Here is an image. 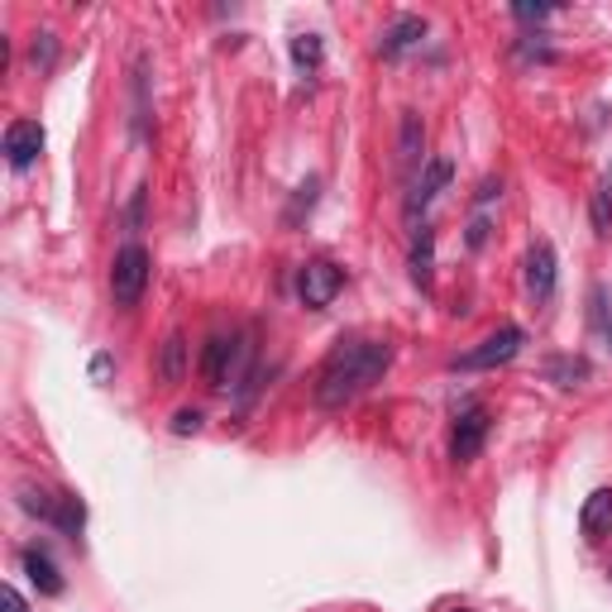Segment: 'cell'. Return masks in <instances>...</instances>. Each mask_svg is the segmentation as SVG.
I'll return each instance as SVG.
<instances>
[{"label": "cell", "instance_id": "27", "mask_svg": "<svg viewBox=\"0 0 612 612\" xmlns=\"http://www.w3.org/2000/svg\"><path fill=\"white\" fill-rule=\"evenodd\" d=\"M92 373H96V378H106V373H110V355H101V359L92 363Z\"/></svg>", "mask_w": 612, "mask_h": 612}, {"label": "cell", "instance_id": "22", "mask_svg": "<svg viewBox=\"0 0 612 612\" xmlns=\"http://www.w3.org/2000/svg\"><path fill=\"white\" fill-rule=\"evenodd\" d=\"M593 230H599V235L612 230V187H599V192H593Z\"/></svg>", "mask_w": 612, "mask_h": 612}, {"label": "cell", "instance_id": "14", "mask_svg": "<svg viewBox=\"0 0 612 612\" xmlns=\"http://www.w3.org/2000/svg\"><path fill=\"white\" fill-rule=\"evenodd\" d=\"M541 373H546V383H556V388H579L593 378V363L584 355H556V359H546Z\"/></svg>", "mask_w": 612, "mask_h": 612}, {"label": "cell", "instance_id": "6", "mask_svg": "<svg viewBox=\"0 0 612 612\" xmlns=\"http://www.w3.org/2000/svg\"><path fill=\"white\" fill-rule=\"evenodd\" d=\"M488 441V412L478 402H469L464 412L455 416V431H450V460L455 464H469L478 450Z\"/></svg>", "mask_w": 612, "mask_h": 612}, {"label": "cell", "instance_id": "20", "mask_svg": "<svg viewBox=\"0 0 612 612\" xmlns=\"http://www.w3.org/2000/svg\"><path fill=\"white\" fill-rule=\"evenodd\" d=\"M29 63H34V72H53L57 67V39L43 29V34H34V43H29Z\"/></svg>", "mask_w": 612, "mask_h": 612}, {"label": "cell", "instance_id": "28", "mask_svg": "<svg viewBox=\"0 0 612 612\" xmlns=\"http://www.w3.org/2000/svg\"><path fill=\"white\" fill-rule=\"evenodd\" d=\"M455 612H464V608H455Z\"/></svg>", "mask_w": 612, "mask_h": 612}, {"label": "cell", "instance_id": "26", "mask_svg": "<svg viewBox=\"0 0 612 612\" xmlns=\"http://www.w3.org/2000/svg\"><path fill=\"white\" fill-rule=\"evenodd\" d=\"M513 14H517V20H546L550 6H513Z\"/></svg>", "mask_w": 612, "mask_h": 612}, {"label": "cell", "instance_id": "21", "mask_svg": "<svg viewBox=\"0 0 612 612\" xmlns=\"http://www.w3.org/2000/svg\"><path fill=\"white\" fill-rule=\"evenodd\" d=\"M589 320H593V330H599L603 340H612V306H608L603 287H593V293H589Z\"/></svg>", "mask_w": 612, "mask_h": 612}, {"label": "cell", "instance_id": "25", "mask_svg": "<svg viewBox=\"0 0 612 612\" xmlns=\"http://www.w3.org/2000/svg\"><path fill=\"white\" fill-rule=\"evenodd\" d=\"M0 603H6V612H29V603L20 599V589H10V584L0 589Z\"/></svg>", "mask_w": 612, "mask_h": 612}, {"label": "cell", "instance_id": "9", "mask_svg": "<svg viewBox=\"0 0 612 612\" xmlns=\"http://www.w3.org/2000/svg\"><path fill=\"white\" fill-rule=\"evenodd\" d=\"M43 154V125L39 120H14L6 129V163L10 168H29Z\"/></svg>", "mask_w": 612, "mask_h": 612}, {"label": "cell", "instance_id": "12", "mask_svg": "<svg viewBox=\"0 0 612 612\" xmlns=\"http://www.w3.org/2000/svg\"><path fill=\"white\" fill-rule=\"evenodd\" d=\"M187 378V335L172 330L163 345H158V383L163 388H178Z\"/></svg>", "mask_w": 612, "mask_h": 612}, {"label": "cell", "instance_id": "17", "mask_svg": "<svg viewBox=\"0 0 612 612\" xmlns=\"http://www.w3.org/2000/svg\"><path fill=\"white\" fill-rule=\"evenodd\" d=\"M57 503H63V493L53 498V493H43V488H34V484H20V507H24L29 517H43L49 527H53V517H57Z\"/></svg>", "mask_w": 612, "mask_h": 612}, {"label": "cell", "instance_id": "5", "mask_svg": "<svg viewBox=\"0 0 612 612\" xmlns=\"http://www.w3.org/2000/svg\"><path fill=\"white\" fill-rule=\"evenodd\" d=\"M345 287V273L330 264V258H312L302 273H297V297L312 306V312H320V306H330L335 297H340Z\"/></svg>", "mask_w": 612, "mask_h": 612}, {"label": "cell", "instance_id": "19", "mask_svg": "<svg viewBox=\"0 0 612 612\" xmlns=\"http://www.w3.org/2000/svg\"><path fill=\"white\" fill-rule=\"evenodd\" d=\"M320 57H326V43H320V34H297V39H293V63H297L302 72H316Z\"/></svg>", "mask_w": 612, "mask_h": 612}, {"label": "cell", "instance_id": "3", "mask_svg": "<svg viewBox=\"0 0 612 612\" xmlns=\"http://www.w3.org/2000/svg\"><path fill=\"white\" fill-rule=\"evenodd\" d=\"M250 355V345L240 340V335H211L207 345H201V378H207V388H230L240 378V363Z\"/></svg>", "mask_w": 612, "mask_h": 612}, {"label": "cell", "instance_id": "11", "mask_svg": "<svg viewBox=\"0 0 612 612\" xmlns=\"http://www.w3.org/2000/svg\"><path fill=\"white\" fill-rule=\"evenodd\" d=\"M421 149H426V125L416 110H402V129H398V168L412 172L421 168Z\"/></svg>", "mask_w": 612, "mask_h": 612}, {"label": "cell", "instance_id": "18", "mask_svg": "<svg viewBox=\"0 0 612 612\" xmlns=\"http://www.w3.org/2000/svg\"><path fill=\"white\" fill-rule=\"evenodd\" d=\"M53 527L63 531V536H82V527H86V507H82L77 493H63V503H57Z\"/></svg>", "mask_w": 612, "mask_h": 612}, {"label": "cell", "instance_id": "4", "mask_svg": "<svg viewBox=\"0 0 612 612\" xmlns=\"http://www.w3.org/2000/svg\"><path fill=\"white\" fill-rule=\"evenodd\" d=\"M521 345H527V330H521V326H503V330H493L488 340H478L469 355H460L455 369H464V373L498 369V363H513L521 355Z\"/></svg>", "mask_w": 612, "mask_h": 612}, {"label": "cell", "instance_id": "15", "mask_svg": "<svg viewBox=\"0 0 612 612\" xmlns=\"http://www.w3.org/2000/svg\"><path fill=\"white\" fill-rule=\"evenodd\" d=\"M24 574L34 579V589L49 593V599H57V593H63V574H57V564L43 556V550H24Z\"/></svg>", "mask_w": 612, "mask_h": 612}, {"label": "cell", "instance_id": "7", "mask_svg": "<svg viewBox=\"0 0 612 612\" xmlns=\"http://www.w3.org/2000/svg\"><path fill=\"white\" fill-rule=\"evenodd\" d=\"M450 178H455V163H450V158H431V163L421 168V178L412 182V192H407V215L416 221V215L450 187Z\"/></svg>", "mask_w": 612, "mask_h": 612}, {"label": "cell", "instance_id": "23", "mask_svg": "<svg viewBox=\"0 0 612 612\" xmlns=\"http://www.w3.org/2000/svg\"><path fill=\"white\" fill-rule=\"evenodd\" d=\"M201 421H207V416H201L197 407H182V412L172 416V435H197V431H201Z\"/></svg>", "mask_w": 612, "mask_h": 612}, {"label": "cell", "instance_id": "10", "mask_svg": "<svg viewBox=\"0 0 612 612\" xmlns=\"http://www.w3.org/2000/svg\"><path fill=\"white\" fill-rule=\"evenodd\" d=\"M421 39H426V20H421V14H398V20L388 24V34L378 39V57H402L407 49H416Z\"/></svg>", "mask_w": 612, "mask_h": 612}, {"label": "cell", "instance_id": "13", "mask_svg": "<svg viewBox=\"0 0 612 612\" xmlns=\"http://www.w3.org/2000/svg\"><path fill=\"white\" fill-rule=\"evenodd\" d=\"M407 268H412V283L421 293H431V278H435V230L421 225L416 240H412V258H407Z\"/></svg>", "mask_w": 612, "mask_h": 612}, {"label": "cell", "instance_id": "16", "mask_svg": "<svg viewBox=\"0 0 612 612\" xmlns=\"http://www.w3.org/2000/svg\"><path fill=\"white\" fill-rule=\"evenodd\" d=\"M579 521H584L589 536H603L612 531V488H599L584 498V513H579Z\"/></svg>", "mask_w": 612, "mask_h": 612}, {"label": "cell", "instance_id": "24", "mask_svg": "<svg viewBox=\"0 0 612 612\" xmlns=\"http://www.w3.org/2000/svg\"><path fill=\"white\" fill-rule=\"evenodd\" d=\"M484 244H488V221H484V215H474V221H469V250H484Z\"/></svg>", "mask_w": 612, "mask_h": 612}, {"label": "cell", "instance_id": "2", "mask_svg": "<svg viewBox=\"0 0 612 612\" xmlns=\"http://www.w3.org/2000/svg\"><path fill=\"white\" fill-rule=\"evenodd\" d=\"M149 268H154V258H149L144 244H125V250L115 254V264H110V297H115V306H139L144 287H149Z\"/></svg>", "mask_w": 612, "mask_h": 612}, {"label": "cell", "instance_id": "1", "mask_svg": "<svg viewBox=\"0 0 612 612\" xmlns=\"http://www.w3.org/2000/svg\"><path fill=\"white\" fill-rule=\"evenodd\" d=\"M388 363H392L388 340H340L316 369V383H312L316 407L320 412H340V407L363 398L388 373Z\"/></svg>", "mask_w": 612, "mask_h": 612}, {"label": "cell", "instance_id": "8", "mask_svg": "<svg viewBox=\"0 0 612 612\" xmlns=\"http://www.w3.org/2000/svg\"><path fill=\"white\" fill-rule=\"evenodd\" d=\"M527 293L536 302L556 297V250H550V240H536L527 254Z\"/></svg>", "mask_w": 612, "mask_h": 612}]
</instances>
